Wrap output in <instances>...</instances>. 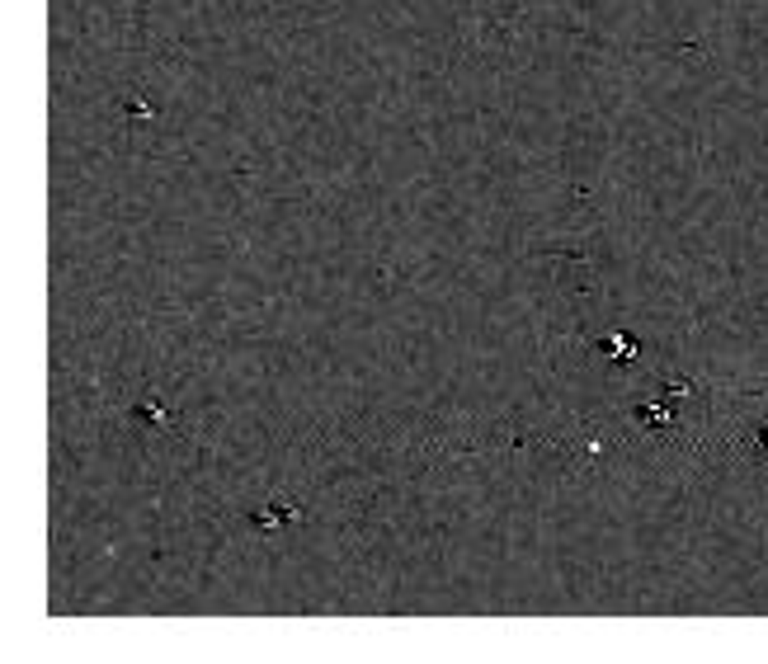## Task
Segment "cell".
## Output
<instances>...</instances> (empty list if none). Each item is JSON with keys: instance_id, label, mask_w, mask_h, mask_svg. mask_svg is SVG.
I'll return each mask as SVG.
<instances>
[{"instance_id": "1", "label": "cell", "mask_w": 768, "mask_h": 664, "mask_svg": "<svg viewBox=\"0 0 768 664\" xmlns=\"http://www.w3.org/2000/svg\"><path fill=\"white\" fill-rule=\"evenodd\" d=\"M297 518H302V509H297V505L273 500V505H265L260 514H255V528H260V532H273V528H288V523H297Z\"/></svg>"}, {"instance_id": "2", "label": "cell", "mask_w": 768, "mask_h": 664, "mask_svg": "<svg viewBox=\"0 0 768 664\" xmlns=\"http://www.w3.org/2000/svg\"><path fill=\"white\" fill-rule=\"evenodd\" d=\"M599 353H604L608 363H636V353H641V344H636L632 335H622V330H613V335H604V340H599Z\"/></svg>"}, {"instance_id": "3", "label": "cell", "mask_w": 768, "mask_h": 664, "mask_svg": "<svg viewBox=\"0 0 768 664\" xmlns=\"http://www.w3.org/2000/svg\"><path fill=\"white\" fill-rule=\"evenodd\" d=\"M636 420H641L646 429H669L674 424V410H669V400H651V405L636 410Z\"/></svg>"}, {"instance_id": "4", "label": "cell", "mask_w": 768, "mask_h": 664, "mask_svg": "<svg viewBox=\"0 0 768 664\" xmlns=\"http://www.w3.org/2000/svg\"><path fill=\"white\" fill-rule=\"evenodd\" d=\"M137 420H151V424H170V415H165V405H160L156 396H146L142 405H137Z\"/></svg>"}, {"instance_id": "5", "label": "cell", "mask_w": 768, "mask_h": 664, "mask_svg": "<svg viewBox=\"0 0 768 664\" xmlns=\"http://www.w3.org/2000/svg\"><path fill=\"white\" fill-rule=\"evenodd\" d=\"M764 443H768V424H764Z\"/></svg>"}]
</instances>
